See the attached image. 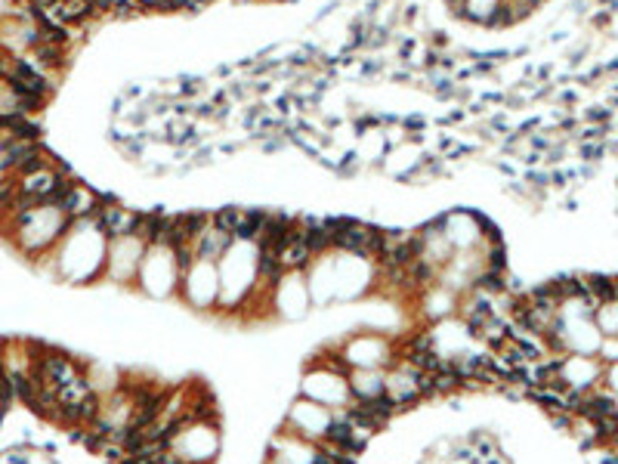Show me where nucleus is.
Returning <instances> with one entry per match:
<instances>
[{
	"label": "nucleus",
	"instance_id": "nucleus-1",
	"mask_svg": "<svg viewBox=\"0 0 618 464\" xmlns=\"http://www.w3.org/2000/svg\"><path fill=\"white\" fill-rule=\"evenodd\" d=\"M257 273H260V278H263L266 285H278L281 276H285V266H281L278 254L260 251V257H257Z\"/></svg>",
	"mask_w": 618,
	"mask_h": 464
},
{
	"label": "nucleus",
	"instance_id": "nucleus-2",
	"mask_svg": "<svg viewBox=\"0 0 618 464\" xmlns=\"http://www.w3.org/2000/svg\"><path fill=\"white\" fill-rule=\"evenodd\" d=\"M241 220H245V211H241V207H223V211H217L214 217H210V223H214L217 229L229 232L232 238H236V232H238V226H241Z\"/></svg>",
	"mask_w": 618,
	"mask_h": 464
},
{
	"label": "nucleus",
	"instance_id": "nucleus-3",
	"mask_svg": "<svg viewBox=\"0 0 618 464\" xmlns=\"http://www.w3.org/2000/svg\"><path fill=\"white\" fill-rule=\"evenodd\" d=\"M334 464H356V458H353V455H347V452H343V455H340V458L334 461Z\"/></svg>",
	"mask_w": 618,
	"mask_h": 464
},
{
	"label": "nucleus",
	"instance_id": "nucleus-4",
	"mask_svg": "<svg viewBox=\"0 0 618 464\" xmlns=\"http://www.w3.org/2000/svg\"><path fill=\"white\" fill-rule=\"evenodd\" d=\"M4 415H6V408H0V424H4Z\"/></svg>",
	"mask_w": 618,
	"mask_h": 464
}]
</instances>
